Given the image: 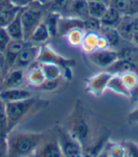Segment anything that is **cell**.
Here are the masks:
<instances>
[{
  "instance_id": "15",
  "label": "cell",
  "mask_w": 138,
  "mask_h": 157,
  "mask_svg": "<svg viewBox=\"0 0 138 157\" xmlns=\"http://www.w3.org/2000/svg\"><path fill=\"white\" fill-rule=\"evenodd\" d=\"M22 10L18 13V14L15 16V18L6 27V29H7L11 40L25 41L24 40V32H23V26H22V22H21Z\"/></svg>"
},
{
  "instance_id": "33",
  "label": "cell",
  "mask_w": 138,
  "mask_h": 157,
  "mask_svg": "<svg viewBox=\"0 0 138 157\" xmlns=\"http://www.w3.org/2000/svg\"><path fill=\"white\" fill-rule=\"evenodd\" d=\"M9 1L13 7L25 9V8L29 7V5H31L32 3L35 2L36 0H9Z\"/></svg>"
},
{
  "instance_id": "5",
  "label": "cell",
  "mask_w": 138,
  "mask_h": 157,
  "mask_svg": "<svg viewBox=\"0 0 138 157\" xmlns=\"http://www.w3.org/2000/svg\"><path fill=\"white\" fill-rule=\"evenodd\" d=\"M29 42L27 41H16V40H11L8 47L3 53V67H2V74L3 77L6 73H8L11 67L13 66L18 55L20 52L24 49Z\"/></svg>"
},
{
  "instance_id": "39",
  "label": "cell",
  "mask_w": 138,
  "mask_h": 157,
  "mask_svg": "<svg viewBox=\"0 0 138 157\" xmlns=\"http://www.w3.org/2000/svg\"><path fill=\"white\" fill-rule=\"evenodd\" d=\"M93 1H98V2H101V3H104L106 5H110V2H111V0H93Z\"/></svg>"
},
{
  "instance_id": "23",
  "label": "cell",
  "mask_w": 138,
  "mask_h": 157,
  "mask_svg": "<svg viewBox=\"0 0 138 157\" xmlns=\"http://www.w3.org/2000/svg\"><path fill=\"white\" fill-rule=\"evenodd\" d=\"M88 1V13L89 17L96 18L100 20L102 16L104 15L106 10L108 9V5L98 2V1H93V0H87Z\"/></svg>"
},
{
  "instance_id": "29",
  "label": "cell",
  "mask_w": 138,
  "mask_h": 157,
  "mask_svg": "<svg viewBox=\"0 0 138 157\" xmlns=\"http://www.w3.org/2000/svg\"><path fill=\"white\" fill-rule=\"evenodd\" d=\"M60 83H61L60 78H48V80L45 78V80L43 82V83L38 86V88L40 89V90H44V91H53L59 87Z\"/></svg>"
},
{
  "instance_id": "12",
  "label": "cell",
  "mask_w": 138,
  "mask_h": 157,
  "mask_svg": "<svg viewBox=\"0 0 138 157\" xmlns=\"http://www.w3.org/2000/svg\"><path fill=\"white\" fill-rule=\"evenodd\" d=\"M66 16L85 20L89 18L87 0H71Z\"/></svg>"
},
{
  "instance_id": "25",
  "label": "cell",
  "mask_w": 138,
  "mask_h": 157,
  "mask_svg": "<svg viewBox=\"0 0 138 157\" xmlns=\"http://www.w3.org/2000/svg\"><path fill=\"white\" fill-rule=\"evenodd\" d=\"M21 10L22 9L20 8L13 7L10 9L0 10V28H6L15 18Z\"/></svg>"
},
{
  "instance_id": "31",
  "label": "cell",
  "mask_w": 138,
  "mask_h": 157,
  "mask_svg": "<svg viewBox=\"0 0 138 157\" xmlns=\"http://www.w3.org/2000/svg\"><path fill=\"white\" fill-rule=\"evenodd\" d=\"M0 132L5 137L7 136V115L5 110V103L0 99Z\"/></svg>"
},
{
  "instance_id": "20",
  "label": "cell",
  "mask_w": 138,
  "mask_h": 157,
  "mask_svg": "<svg viewBox=\"0 0 138 157\" xmlns=\"http://www.w3.org/2000/svg\"><path fill=\"white\" fill-rule=\"evenodd\" d=\"M70 3L71 0H52L44 7H45V10L49 13L60 14L61 16H66Z\"/></svg>"
},
{
  "instance_id": "7",
  "label": "cell",
  "mask_w": 138,
  "mask_h": 157,
  "mask_svg": "<svg viewBox=\"0 0 138 157\" xmlns=\"http://www.w3.org/2000/svg\"><path fill=\"white\" fill-rule=\"evenodd\" d=\"M90 59L96 65L107 68L119 59L118 52L106 48H98L90 52Z\"/></svg>"
},
{
  "instance_id": "27",
  "label": "cell",
  "mask_w": 138,
  "mask_h": 157,
  "mask_svg": "<svg viewBox=\"0 0 138 157\" xmlns=\"http://www.w3.org/2000/svg\"><path fill=\"white\" fill-rule=\"evenodd\" d=\"M42 71L44 75V78H60V68L57 64L54 63H44L42 66Z\"/></svg>"
},
{
  "instance_id": "32",
  "label": "cell",
  "mask_w": 138,
  "mask_h": 157,
  "mask_svg": "<svg viewBox=\"0 0 138 157\" xmlns=\"http://www.w3.org/2000/svg\"><path fill=\"white\" fill-rule=\"evenodd\" d=\"M11 41L6 28H0V54H3Z\"/></svg>"
},
{
  "instance_id": "10",
  "label": "cell",
  "mask_w": 138,
  "mask_h": 157,
  "mask_svg": "<svg viewBox=\"0 0 138 157\" xmlns=\"http://www.w3.org/2000/svg\"><path fill=\"white\" fill-rule=\"evenodd\" d=\"M69 132L76 140L79 141L80 145H84V142L89 134V127L79 114H77V117H75Z\"/></svg>"
},
{
  "instance_id": "21",
  "label": "cell",
  "mask_w": 138,
  "mask_h": 157,
  "mask_svg": "<svg viewBox=\"0 0 138 157\" xmlns=\"http://www.w3.org/2000/svg\"><path fill=\"white\" fill-rule=\"evenodd\" d=\"M50 36H51L50 32H49L47 25H45L43 21L42 23L35 29V30L33 31L29 42H30L32 44L43 43V42H45L47 40H48Z\"/></svg>"
},
{
  "instance_id": "1",
  "label": "cell",
  "mask_w": 138,
  "mask_h": 157,
  "mask_svg": "<svg viewBox=\"0 0 138 157\" xmlns=\"http://www.w3.org/2000/svg\"><path fill=\"white\" fill-rule=\"evenodd\" d=\"M44 139L42 133L15 132L10 134L7 142V154L9 156H26L35 153Z\"/></svg>"
},
{
  "instance_id": "17",
  "label": "cell",
  "mask_w": 138,
  "mask_h": 157,
  "mask_svg": "<svg viewBox=\"0 0 138 157\" xmlns=\"http://www.w3.org/2000/svg\"><path fill=\"white\" fill-rule=\"evenodd\" d=\"M122 18H123V15L118 12V10L109 6L106 10V13L100 19V23H101V26H103V27H110V28L117 29V26L119 25V23L121 22Z\"/></svg>"
},
{
  "instance_id": "22",
  "label": "cell",
  "mask_w": 138,
  "mask_h": 157,
  "mask_svg": "<svg viewBox=\"0 0 138 157\" xmlns=\"http://www.w3.org/2000/svg\"><path fill=\"white\" fill-rule=\"evenodd\" d=\"M99 33L106 39L109 47H116L120 43L121 37L118 34V32H117L116 28L101 26Z\"/></svg>"
},
{
  "instance_id": "37",
  "label": "cell",
  "mask_w": 138,
  "mask_h": 157,
  "mask_svg": "<svg viewBox=\"0 0 138 157\" xmlns=\"http://www.w3.org/2000/svg\"><path fill=\"white\" fill-rule=\"evenodd\" d=\"M133 13L138 14V0H133Z\"/></svg>"
},
{
  "instance_id": "28",
  "label": "cell",
  "mask_w": 138,
  "mask_h": 157,
  "mask_svg": "<svg viewBox=\"0 0 138 157\" xmlns=\"http://www.w3.org/2000/svg\"><path fill=\"white\" fill-rule=\"evenodd\" d=\"M85 34V30L82 29H74L67 33L68 42L72 44H82L83 37Z\"/></svg>"
},
{
  "instance_id": "6",
  "label": "cell",
  "mask_w": 138,
  "mask_h": 157,
  "mask_svg": "<svg viewBox=\"0 0 138 157\" xmlns=\"http://www.w3.org/2000/svg\"><path fill=\"white\" fill-rule=\"evenodd\" d=\"M41 51V47L38 44L29 43L28 46L23 49L13 64L11 69H26L27 67L34 63V61L38 59Z\"/></svg>"
},
{
  "instance_id": "38",
  "label": "cell",
  "mask_w": 138,
  "mask_h": 157,
  "mask_svg": "<svg viewBox=\"0 0 138 157\" xmlns=\"http://www.w3.org/2000/svg\"><path fill=\"white\" fill-rule=\"evenodd\" d=\"M37 2H39L40 4H42L43 6H44V5H47L48 3H49L50 1H52V0H36Z\"/></svg>"
},
{
  "instance_id": "16",
  "label": "cell",
  "mask_w": 138,
  "mask_h": 157,
  "mask_svg": "<svg viewBox=\"0 0 138 157\" xmlns=\"http://www.w3.org/2000/svg\"><path fill=\"white\" fill-rule=\"evenodd\" d=\"M112 75L109 73H103L97 75L96 77L92 78L88 82V88L90 91L94 94L100 95L103 89L107 87V83L111 78Z\"/></svg>"
},
{
  "instance_id": "3",
  "label": "cell",
  "mask_w": 138,
  "mask_h": 157,
  "mask_svg": "<svg viewBox=\"0 0 138 157\" xmlns=\"http://www.w3.org/2000/svg\"><path fill=\"white\" fill-rule=\"evenodd\" d=\"M35 103L36 99L33 98L25 100H20V101L5 103L8 133L13 131L18 123L29 113Z\"/></svg>"
},
{
  "instance_id": "18",
  "label": "cell",
  "mask_w": 138,
  "mask_h": 157,
  "mask_svg": "<svg viewBox=\"0 0 138 157\" xmlns=\"http://www.w3.org/2000/svg\"><path fill=\"white\" fill-rule=\"evenodd\" d=\"M37 60L41 63H54L57 65H63V63H70V62L65 61L63 58L59 57L58 55H56L48 47L41 48V51H40V54L38 56Z\"/></svg>"
},
{
  "instance_id": "4",
  "label": "cell",
  "mask_w": 138,
  "mask_h": 157,
  "mask_svg": "<svg viewBox=\"0 0 138 157\" xmlns=\"http://www.w3.org/2000/svg\"><path fill=\"white\" fill-rule=\"evenodd\" d=\"M56 136L58 139L63 155L68 157H76L82 154V145L71 136L69 132L58 128Z\"/></svg>"
},
{
  "instance_id": "24",
  "label": "cell",
  "mask_w": 138,
  "mask_h": 157,
  "mask_svg": "<svg viewBox=\"0 0 138 157\" xmlns=\"http://www.w3.org/2000/svg\"><path fill=\"white\" fill-rule=\"evenodd\" d=\"M124 16L134 14L133 13V0H111L110 5Z\"/></svg>"
},
{
  "instance_id": "36",
  "label": "cell",
  "mask_w": 138,
  "mask_h": 157,
  "mask_svg": "<svg viewBox=\"0 0 138 157\" xmlns=\"http://www.w3.org/2000/svg\"><path fill=\"white\" fill-rule=\"evenodd\" d=\"M136 47H138V29H136V31L134 32V34L132 35V38L131 40Z\"/></svg>"
},
{
  "instance_id": "19",
  "label": "cell",
  "mask_w": 138,
  "mask_h": 157,
  "mask_svg": "<svg viewBox=\"0 0 138 157\" xmlns=\"http://www.w3.org/2000/svg\"><path fill=\"white\" fill-rule=\"evenodd\" d=\"M113 92H117L120 95L126 96V97H131V91L129 90V88L126 86L124 83L122 78L120 75H114L112 76L111 78L109 80L107 83V87Z\"/></svg>"
},
{
  "instance_id": "9",
  "label": "cell",
  "mask_w": 138,
  "mask_h": 157,
  "mask_svg": "<svg viewBox=\"0 0 138 157\" xmlns=\"http://www.w3.org/2000/svg\"><path fill=\"white\" fill-rule=\"evenodd\" d=\"M30 98H32L31 93L29 90H26V89L18 87L0 89V99L4 103L20 101V100H25Z\"/></svg>"
},
{
  "instance_id": "8",
  "label": "cell",
  "mask_w": 138,
  "mask_h": 157,
  "mask_svg": "<svg viewBox=\"0 0 138 157\" xmlns=\"http://www.w3.org/2000/svg\"><path fill=\"white\" fill-rule=\"evenodd\" d=\"M138 29V14L124 15L117 28L121 39L131 41L132 35Z\"/></svg>"
},
{
  "instance_id": "13",
  "label": "cell",
  "mask_w": 138,
  "mask_h": 157,
  "mask_svg": "<svg viewBox=\"0 0 138 157\" xmlns=\"http://www.w3.org/2000/svg\"><path fill=\"white\" fill-rule=\"evenodd\" d=\"M107 70L113 74H124L128 72H134L138 74V65L127 59L119 58L112 65L107 67Z\"/></svg>"
},
{
  "instance_id": "26",
  "label": "cell",
  "mask_w": 138,
  "mask_h": 157,
  "mask_svg": "<svg viewBox=\"0 0 138 157\" xmlns=\"http://www.w3.org/2000/svg\"><path fill=\"white\" fill-rule=\"evenodd\" d=\"M27 80L29 83L33 86H39L40 84H42L43 82L45 80V78L41 67H32L28 74Z\"/></svg>"
},
{
  "instance_id": "2",
  "label": "cell",
  "mask_w": 138,
  "mask_h": 157,
  "mask_svg": "<svg viewBox=\"0 0 138 157\" xmlns=\"http://www.w3.org/2000/svg\"><path fill=\"white\" fill-rule=\"evenodd\" d=\"M44 6L35 1L29 7L22 10L21 22L24 32V40L29 42L33 31L42 23L44 18Z\"/></svg>"
},
{
  "instance_id": "40",
  "label": "cell",
  "mask_w": 138,
  "mask_h": 157,
  "mask_svg": "<svg viewBox=\"0 0 138 157\" xmlns=\"http://www.w3.org/2000/svg\"><path fill=\"white\" fill-rule=\"evenodd\" d=\"M2 81H3V74H2V70L0 68V85L2 83Z\"/></svg>"
},
{
  "instance_id": "34",
  "label": "cell",
  "mask_w": 138,
  "mask_h": 157,
  "mask_svg": "<svg viewBox=\"0 0 138 157\" xmlns=\"http://www.w3.org/2000/svg\"><path fill=\"white\" fill-rule=\"evenodd\" d=\"M125 150L128 151L129 155L131 156H138V147L134 144L127 143L125 145Z\"/></svg>"
},
{
  "instance_id": "35",
  "label": "cell",
  "mask_w": 138,
  "mask_h": 157,
  "mask_svg": "<svg viewBox=\"0 0 138 157\" xmlns=\"http://www.w3.org/2000/svg\"><path fill=\"white\" fill-rule=\"evenodd\" d=\"M129 120L131 122H138V108H136V110L129 116Z\"/></svg>"
},
{
  "instance_id": "30",
  "label": "cell",
  "mask_w": 138,
  "mask_h": 157,
  "mask_svg": "<svg viewBox=\"0 0 138 157\" xmlns=\"http://www.w3.org/2000/svg\"><path fill=\"white\" fill-rule=\"evenodd\" d=\"M84 29L85 31H91V32H99L101 29V23L100 20L89 17L85 19L84 21Z\"/></svg>"
},
{
  "instance_id": "11",
  "label": "cell",
  "mask_w": 138,
  "mask_h": 157,
  "mask_svg": "<svg viewBox=\"0 0 138 157\" xmlns=\"http://www.w3.org/2000/svg\"><path fill=\"white\" fill-rule=\"evenodd\" d=\"M35 154L43 157H60L63 156L62 150L56 136V140H45L44 138L41 142Z\"/></svg>"
},
{
  "instance_id": "14",
  "label": "cell",
  "mask_w": 138,
  "mask_h": 157,
  "mask_svg": "<svg viewBox=\"0 0 138 157\" xmlns=\"http://www.w3.org/2000/svg\"><path fill=\"white\" fill-rule=\"evenodd\" d=\"M24 69H10L3 77V81L1 83L3 85V88L1 89L18 87L24 82Z\"/></svg>"
}]
</instances>
